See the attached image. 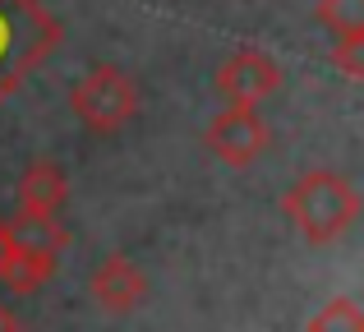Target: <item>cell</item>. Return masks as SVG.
Instances as JSON below:
<instances>
[{
    "instance_id": "3957f363",
    "label": "cell",
    "mask_w": 364,
    "mask_h": 332,
    "mask_svg": "<svg viewBox=\"0 0 364 332\" xmlns=\"http://www.w3.org/2000/svg\"><path fill=\"white\" fill-rule=\"evenodd\" d=\"M70 107L92 134H116V129H124L134 120V111H139V88H134V79L124 70H116V65H97V70H88L74 83Z\"/></svg>"
},
{
    "instance_id": "9c48e42d",
    "label": "cell",
    "mask_w": 364,
    "mask_h": 332,
    "mask_svg": "<svg viewBox=\"0 0 364 332\" xmlns=\"http://www.w3.org/2000/svg\"><path fill=\"white\" fill-rule=\"evenodd\" d=\"M9 226V240L14 250H37V254H65L70 245V231L60 226V217H33V213H18Z\"/></svg>"
},
{
    "instance_id": "8992f818",
    "label": "cell",
    "mask_w": 364,
    "mask_h": 332,
    "mask_svg": "<svg viewBox=\"0 0 364 332\" xmlns=\"http://www.w3.org/2000/svg\"><path fill=\"white\" fill-rule=\"evenodd\" d=\"M88 296L97 300V309H107V314H129V309H139L143 296H148V277H143L124 254H111V259H102L97 268H92Z\"/></svg>"
},
{
    "instance_id": "5bb4252c",
    "label": "cell",
    "mask_w": 364,
    "mask_h": 332,
    "mask_svg": "<svg viewBox=\"0 0 364 332\" xmlns=\"http://www.w3.org/2000/svg\"><path fill=\"white\" fill-rule=\"evenodd\" d=\"M0 332H18V318H14V309L0 300Z\"/></svg>"
},
{
    "instance_id": "ba28073f",
    "label": "cell",
    "mask_w": 364,
    "mask_h": 332,
    "mask_svg": "<svg viewBox=\"0 0 364 332\" xmlns=\"http://www.w3.org/2000/svg\"><path fill=\"white\" fill-rule=\"evenodd\" d=\"M55 268H60V254H37V250H14L5 263V272H0V282H5L14 296H33V291H42L46 282L55 277Z\"/></svg>"
},
{
    "instance_id": "4fadbf2b",
    "label": "cell",
    "mask_w": 364,
    "mask_h": 332,
    "mask_svg": "<svg viewBox=\"0 0 364 332\" xmlns=\"http://www.w3.org/2000/svg\"><path fill=\"white\" fill-rule=\"evenodd\" d=\"M9 254H14V240H9V226L0 222V272H5V263H9Z\"/></svg>"
},
{
    "instance_id": "52a82bcc",
    "label": "cell",
    "mask_w": 364,
    "mask_h": 332,
    "mask_svg": "<svg viewBox=\"0 0 364 332\" xmlns=\"http://www.w3.org/2000/svg\"><path fill=\"white\" fill-rule=\"evenodd\" d=\"M65 198H70V180L55 162H33L18 176V213L33 217H60Z\"/></svg>"
},
{
    "instance_id": "7c38bea8",
    "label": "cell",
    "mask_w": 364,
    "mask_h": 332,
    "mask_svg": "<svg viewBox=\"0 0 364 332\" xmlns=\"http://www.w3.org/2000/svg\"><path fill=\"white\" fill-rule=\"evenodd\" d=\"M332 60H337V70L346 74V79H364V33L337 37V46H332Z\"/></svg>"
},
{
    "instance_id": "277c9868",
    "label": "cell",
    "mask_w": 364,
    "mask_h": 332,
    "mask_svg": "<svg viewBox=\"0 0 364 332\" xmlns=\"http://www.w3.org/2000/svg\"><path fill=\"white\" fill-rule=\"evenodd\" d=\"M272 134H267L258 107H222L208 125V153L226 166H249L267 153Z\"/></svg>"
},
{
    "instance_id": "30bf717a",
    "label": "cell",
    "mask_w": 364,
    "mask_h": 332,
    "mask_svg": "<svg viewBox=\"0 0 364 332\" xmlns=\"http://www.w3.org/2000/svg\"><path fill=\"white\" fill-rule=\"evenodd\" d=\"M309 332H364V314L350 296H337L309 318Z\"/></svg>"
},
{
    "instance_id": "5b68a950",
    "label": "cell",
    "mask_w": 364,
    "mask_h": 332,
    "mask_svg": "<svg viewBox=\"0 0 364 332\" xmlns=\"http://www.w3.org/2000/svg\"><path fill=\"white\" fill-rule=\"evenodd\" d=\"M277 88H282V65L263 51H235L217 70V92L226 97V107H258Z\"/></svg>"
},
{
    "instance_id": "6da1fadb",
    "label": "cell",
    "mask_w": 364,
    "mask_h": 332,
    "mask_svg": "<svg viewBox=\"0 0 364 332\" xmlns=\"http://www.w3.org/2000/svg\"><path fill=\"white\" fill-rule=\"evenodd\" d=\"M282 213L309 245H332L360 222V189L341 171H304L282 198Z\"/></svg>"
},
{
    "instance_id": "8fae6325",
    "label": "cell",
    "mask_w": 364,
    "mask_h": 332,
    "mask_svg": "<svg viewBox=\"0 0 364 332\" xmlns=\"http://www.w3.org/2000/svg\"><path fill=\"white\" fill-rule=\"evenodd\" d=\"M318 23L337 37L364 33V0H318Z\"/></svg>"
},
{
    "instance_id": "7a4b0ae2",
    "label": "cell",
    "mask_w": 364,
    "mask_h": 332,
    "mask_svg": "<svg viewBox=\"0 0 364 332\" xmlns=\"http://www.w3.org/2000/svg\"><path fill=\"white\" fill-rule=\"evenodd\" d=\"M60 42V23L37 0H0V102L46 60Z\"/></svg>"
}]
</instances>
